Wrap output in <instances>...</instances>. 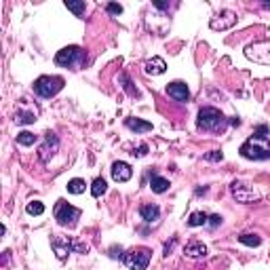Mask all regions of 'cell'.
<instances>
[{
	"instance_id": "cell-15",
	"label": "cell",
	"mask_w": 270,
	"mask_h": 270,
	"mask_svg": "<svg viewBox=\"0 0 270 270\" xmlns=\"http://www.w3.org/2000/svg\"><path fill=\"white\" fill-rule=\"evenodd\" d=\"M184 253L188 257H205L207 255V247L201 243V241H190L184 249Z\"/></svg>"
},
{
	"instance_id": "cell-2",
	"label": "cell",
	"mask_w": 270,
	"mask_h": 270,
	"mask_svg": "<svg viewBox=\"0 0 270 270\" xmlns=\"http://www.w3.org/2000/svg\"><path fill=\"white\" fill-rule=\"evenodd\" d=\"M241 154L245 158H249V161H266V158H270V144L268 139L264 137H249L247 142L241 146Z\"/></svg>"
},
{
	"instance_id": "cell-25",
	"label": "cell",
	"mask_w": 270,
	"mask_h": 270,
	"mask_svg": "<svg viewBox=\"0 0 270 270\" xmlns=\"http://www.w3.org/2000/svg\"><path fill=\"white\" fill-rule=\"evenodd\" d=\"M66 9L68 11H72L76 17H81L87 7H85V3H70V0H66Z\"/></svg>"
},
{
	"instance_id": "cell-28",
	"label": "cell",
	"mask_w": 270,
	"mask_h": 270,
	"mask_svg": "<svg viewBox=\"0 0 270 270\" xmlns=\"http://www.w3.org/2000/svg\"><path fill=\"white\" fill-rule=\"evenodd\" d=\"M255 133H257V137L268 139V127H266V125H259V127L255 129Z\"/></svg>"
},
{
	"instance_id": "cell-13",
	"label": "cell",
	"mask_w": 270,
	"mask_h": 270,
	"mask_svg": "<svg viewBox=\"0 0 270 270\" xmlns=\"http://www.w3.org/2000/svg\"><path fill=\"white\" fill-rule=\"evenodd\" d=\"M144 70H146V74L161 76V74H165L167 64H165V59H163V57H152V59H148V62H146Z\"/></svg>"
},
{
	"instance_id": "cell-3",
	"label": "cell",
	"mask_w": 270,
	"mask_h": 270,
	"mask_svg": "<svg viewBox=\"0 0 270 270\" xmlns=\"http://www.w3.org/2000/svg\"><path fill=\"white\" fill-rule=\"evenodd\" d=\"M55 64L62 66V68H70V70H81L85 66V51L76 45L64 47L62 51H57Z\"/></svg>"
},
{
	"instance_id": "cell-18",
	"label": "cell",
	"mask_w": 270,
	"mask_h": 270,
	"mask_svg": "<svg viewBox=\"0 0 270 270\" xmlns=\"http://www.w3.org/2000/svg\"><path fill=\"white\" fill-rule=\"evenodd\" d=\"M85 188H87V184H85V179H81V177H74V179H70L68 182V192L70 194H83Z\"/></svg>"
},
{
	"instance_id": "cell-17",
	"label": "cell",
	"mask_w": 270,
	"mask_h": 270,
	"mask_svg": "<svg viewBox=\"0 0 270 270\" xmlns=\"http://www.w3.org/2000/svg\"><path fill=\"white\" fill-rule=\"evenodd\" d=\"M150 188H152V192L163 194V192H167V190H169V179L152 173V175H150Z\"/></svg>"
},
{
	"instance_id": "cell-31",
	"label": "cell",
	"mask_w": 270,
	"mask_h": 270,
	"mask_svg": "<svg viewBox=\"0 0 270 270\" xmlns=\"http://www.w3.org/2000/svg\"><path fill=\"white\" fill-rule=\"evenodd\" d=\"M156 9H169V3H154Z\"/></svg>"
},
{
	"instance_id": "cell-16",
	"label": "cell",
	"mask_w": 270,
	"mask_h": 270,
	"mask_svg": "<svg viewBox=\"0 0 270 270\" xmlns=\"http://www.w3.org/2000/svg\"><path fill=\"white\" fill-rule=\"evenodd\" d=\"M139 215H142L144 222L152 224V222H156V219L161 217V209H158L156 205H144L142 209H139Z\"/></svg>"
},
{
	"instance_id": "cell-7",
	"label": "cell",
	"mask_w": 270,
	"mask_h": 270,
	"mask_svg": "<svg viewBox=\"0 0 270 270\" xmlns=\"http://www.w3.org/2000/svg\"><path fill=\"white\" fill-rule=\"evenodd\" d=\"M245 57L255 64L270 66V41H257L245 47Z\"/></svg>"
},
{
	"instance_id": "cell-26",
	"label": "cell",
	"mask_w": 270,
	"mask_h": 270,
	"mask_svg": "<svg viewBox=\"0 0 270 270\" xmlns=\"http://www.w3.org/2000/svg\"><path fill=\"white\" fill-rule=\"evenodd\" d=\"M106 11H108L110 15H121V13H123V7L116 5V3H108V5H106Z\"/></svg>"
},
{
	"instance_id": "cell-19",
	"label": "cell",
	"mask_w": 270,
	"mask_h": 270,
	"mask_svg": "<svg viewBox=\"0 0 270 270\" xmlns=\"http://www.w3.org/2000/svg\"><path fill=\"white\" fill-rule=\"evenodd\" d=\"M207 219H209V215L205 211H194V213H190V217H188V226H192V228L205 226Z\"/></svg>"
},
{
	"instance_id": "cell-11",
	"label": "cell",
	"mask_w": 270,
	"mask_h": 270,
	"mask_svg": "<svg viewBox=\"0 0 270 270\" xmlns=\"http://www.w3.org/2000/svg\"><path fill=\"white\" fill-rule=\"evenodd\" d=\"M131 175H133V169H131V165H129V163L116 161L112 165V179H114V182H129Z\"/></svg>"
},
{
	"instance_id": "cell-6",
	"label": "cell",
	"mask_w": 270,
	"mask_h": 270,
	"mask_svg": "<svg viewBox=\"0 0 270 270\" xmlns=\"http://www.w3.org/2000/svg\"><path fill=\"white\" fill-rule=\"evenodd\" d=\"M81 215H83L81 209L72 207V205L66 203V201H57V205H55V219L59 222V226L74 228L76 222L81 219Z\"/></svg>"
},
{
	"instance_id": "cell-10",
	"label": "cell",
	"mask_w": 270,
	"mask_h": 270,
	"mask_svg": "<svg viewBox=\"0 0 270 270\" xmlns=\"http://www.w3.org/2000/svg\"><path fill=\"white\" fill-rule=\"evenodd\" d=\"M236 24V15L232 11H224L222 15H217L213 17L211 22H209V28L211 30H228V28H232Z\"/></svg>"
},
{
	"instance_id": "cell-20",
	"label": "cell",
	"mask_w": 270,
	"mask_h": 270,
	"mask_svg": "<svg viewBox=\"0 0 270 270\" xmlns=\"http://www.w3.org/2000/svg\"><path fill=\"white\" fill-rule=\"evenodd\" d=\"M36 142H38V135H34V133H30V131L17 133V144L19 146H34Z\"/></svg>"
},
{
	"instance_id": "cell-1",
	"label": "cell",
	"mask_w": 270,
	"mask_h": 270,
	"mask_svg": "<svg viewBox=\"0 0 270 270\" xmlns=\"http://www.w3.org/2000/svg\"><path fill=\"white\" fill-rule=\"evenodd\" d=\"M196 125H198V129H203V131L222 133V131H226V127H228V118L219 112L217 108L207 106V108H201V112H198Z\"/></svg>"
},
{
	"instance_id": "cell-9",
	"label": "cell",
	"mask_w": 270,
	"mask_h": 270,
	"mask_svg": "<svg viewBox=\"0 0 270 270\" xmlns=\"http://www.w3.org/2000/svg\"><path fill=\"white\" fill-rule=\"evenodd\" d=\"M167 95L171 97V99H175V102H188L190 91H188L186 83L175 81V83H169V85H167Z\"/></svg>"
},
{
	"instance_id": "cell-14",
	"label": "cell",
	"mask_w": 270,
	"mask_h": 270,
	"mask_svg": "<svg viewBox=\"0 0 270 270\" xmlns=\"http://www.w3.org/2000/svg\"><path fill=\"white\" fill-rule=\"evenodd\" d=\"M125 125L131 129V131L135 133H146V131H152V123H148V121H142V118H133V116H129Z\"/></svg>"
},
{
	"instance_id": "cell-12",
	"label": "cell",
	"mask_w": 270,
	"mask_h": 270,
	"mask_svg": "<svg viewBox=\"0 0 270 270\" xmlns=\"http://www.w3.org/2000/svg\"><path fill=\"white\" fill-rule=\"evenodd\" d=\"M230 190H232V194L238 203H249V201H255L257 198V194L253 192V190H245V184H241V182H234Z\"/></svg>"
},
{
	"instance_id": "cell-4",
	"label": "cell",
	"mask_w": 270,
	"mask_h": 270,
	"mask_svg": "<svg viewBox=\"0 0 270 270\" xmlns=\"http://www.w3.org/2000/svg\"><path fill=\"white\" fill-rule=\"evenodd\" d=\"M64 89V78L62 76H41L34 81V93L45 99L57 95Z\"/></svg>"
},
{
	"instance_id": "cell-24",
	"label": "cell",
	"mask_w": 270,
	"mask_h": 270,
	"mask_svg": "<svg viewBox=\"0 0 270 270\" xmlns=\"http://www.w3.org/2000/svg\"><path fill=\"white\" fill-rule=\"evenodd\" d=\"M238 241H241L243 245H247V247H257L259 243H262V238H259L257 234H241L238 236Z\"/></svg>"
},
{
	"instance_id": "cell-27",
	"label": "cell",
	"mask_w": 270,
	"mask_h": 270,
	"mask_svg": "<svg viewBox=\"0 0 270 270\" xmlns=\"http://www.w3.org/2000/svg\"><path fill=\"white\" fill-rule=\"evenodd\" d=\"M224 158V154L219 152V150H211L209 154H205V161H213V163H217V161H222Z\"/></svg>"
},
{
	"instance_id": "cell-8",
	"label": "cell",
	"mask_w": 270,
	"mask_h": 270,
	"mask_svg": "<svg viewBox=\"0 0 270 270\" xmlns=\"http://www.w3.org/2000/svg\"><path fill=\"white\" fill-rule=\"evenodd\" d=\"M51 247H53V251L57 253V257L59 259H66L68 255H70V251L72 249H76V251H81V253H85L87 251V245H81V243H76L74 238H59V236H55L53 241H51Z\"/></svg>"
},
{
	"instance_id": "cell-29",
	"label": "cell",
	"mask_w": 270,
	"mask_h": 270,
	"mask_svg": "<svg viewBox=\"0 0 270 270\" xmlns=\"http://www.w3.org/2000/svg\"><path fill=\"white\" fill-rule=\"evenodd\" d=\"M209 226H211V228H217L219 224H222V217H219V215H211V217H209V222H207Z\"/></svg>"
},
{
	"instance_id": "cell-30",
	"label": "cell",
	"mask_w": 270,
	"mask_h": 270,
	"mask_svg": "<svg viewBox=\"0 0 270 270\" xmlns=\"http://www.w3.org/2000/svg\"><path fill=\"white\" fill-rule=\"evenodd\" d=\"M146 152H148V146H146V144H142V146H139L137 150H133L131 154H133V156H144Z\"/></svg>"
},
{
	"instance_id": "cell-21",
	"label": "cell",
	"mask_w": 270,
	"mask_h": 270,
	"mask_svg": "<svg viewBox=\"0 0 270 270\" xmlns=\"http://www.w3.org/2000/svg\"><path fill=\"white\" fill-rule=\"evenodd\" d=\"M106 188H108L106 179H104V177H97V179H93V184H91V194H93L95 198H99V196L106 192Z\"/></svg>"
},
{
	"instance_id": "cell-23",
	"label": "cell",
	"mask_w": 270,
	"mask_h": 270,
	"mask_svg": "<svg viewBox=\"0 0 270 270\" xmlns=\"http://www.w3.org/2000/svg\"><path fill=\"white\" fill-rule=\"evenodd\" d=\"M26 211H28L30 215H43V213H45V205H43L41 201H30L28 207H26Z\"/></svg>"
},
{
	"instance_id": "cell-22",
	"label": "cell",
	"mask_w": 270,
	"mask_h": 270,
	"mask_svg": "<svg viewBox=\"0 0 270 270\" xmlns=\"http://www.w3.org/2000/svg\"><path fill=\"white\" fill-rule=\"evenodd\" d=\"M34 121H36L34 112H24V110H17L15 112V123L17 125H28V123H34Z\"/></svg>"
},
{
	"instance_id": "cell-5",
	"label": "cell",
	"mask_w": 270,
	"mask_h": 270,
	"mask_svg": "<svg viewBox=\"0 0 270 270\" xmlns=\"http://www.w3.org/2000/svg\"><path fill=\"white\" fill-rule=\"evenodd\" d=\"M150 257H152V251L148 247H135L123 255V262L129 270H146L150 264Z\"/></svg>"
}]
</instances>
